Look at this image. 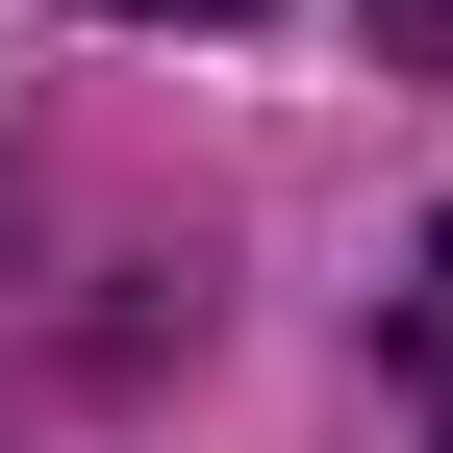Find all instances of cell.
<instances>
[{
    "mask_svg": "<svg viewBox=\"0 0 453 453\" xmlns=\"http://www.w3.org/2000/svg\"><path fill=\"white\" fill-rule=\"evenodd\" d=\"M403 403H428V453H453V226H428V277H403Z\"/></svg>",
    "mask_w": 453,
    "mask_h": 453,
    "instance_id": "cell-1",
    "label": "cell"
},
{
    "mask_svg": "<svg viewBox=\"0 0 453 453\" xmlns=\"http://www.w3.org/2000/svg\"><path fill=\"white\" fill-rule=\"evenodd\" d=\"M378 76H453V0H378Z\"/></svg>",
    "mask_w": 453,
    "mask_h": 453,
    "instance_id": "cell-2",
    "label": "cell"
},
{
    "mask_svg": "<svg viewBox=\"0 0 453 453\" xmlns=\"http://www.w3.org/2000/svg\"><path fill=\"white\" fill-rule=\"evenodd\" d=\"M127 26H252V0H127Z\"/></svg>",
    "mask_w": 453,
    "mask_h": 453,
    "instance_id": "cell-3",
    "label": "cell"
}]
</instances>
